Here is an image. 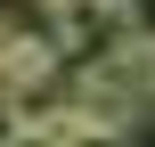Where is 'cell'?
Instances as JSON below:
<instances>
[{
  "instance_id": "6",
  "label": "cell",
  "mask_w": 155,
  "mask_h": 147,
  "mask_svg": "<svg viewBox=\"0 0 155 147\" xmlns=\"http://www.w3.org/2000/svg\"><path fill=\"white\" fill-rule=\"evenodd\" d=\"M123 8H131V25H139V33H155V0H123Z\"/></svg>"
},
{
  "instance_id": "3",
  "label": "cell",
  "mask_w": 155,
  "mask_h": 147,
  "mask_svg": "<svg viewBox=\"0 0 155 147\" xmlns=\"http://www.w3.org/2000/svg\"><path fill=\"white\" fill-rule=\"evenodd\" d=\"M49 74H57V41H49V33H16L8 57H0V82H8V90H41Z\"/></svg>"
},
{
  "instance_id": "2",
  "label": "cell",
  "mask_w": 155,
  "mask_h": 147,
  "mask_svg": "<svg viewBox=\"0 0 155 147\" xmlns=\"http://www.w3.org/2000/svg\"><path fill=\"white\" fill-rule=\"evenodd\" d=\"M65 106L82 115V131H90V139H123V131H131V115H139V98H131V90H123V74H106V65H90V74L65 90Z\"/></svg>"
},
{
  "instance_id": "5",
  "label": "cell",
  "mask_w": 155,
  "mask_h": 147,
  "mask_svg": "<svg viewBox=\"0 0 155 147\" xmlns=\"http://www.w3.org/2000/svg\"><path fill=\"white\" fill-rule=\"evenodd\" d=\"M25 131H33V106H25V90H8V82H0V147H16Z\"/></svg>"
},
{
  "instance_id": "4",
  "label": "cell",
  "mask_w": 155,
  "mask_h": 147,
  "mask_svg": "<svg viewBox=\"0 0 155 147\" xmlns=\"http://www.w3.org/2000/svg\"><path fill=\"white\" fill-rule=\"evenodd\" d=\"M106 74H123V90H131V98H155V33H131V41H123V57H114Z\"/></svg>"
},
{
  "instance_id": "1",
  "label": "cell",
  "mask_w": 155,
  "mask_h": 147,
  "mask_svg": "<svg viewBox=\"0 0 155 147\" xmlns=\"http://www.w3.org/2000/svg\"><path fill=\"white\" fill-rule=\"evenodd\" d=\"M131 33H139V25H131L123 0H57V8H49V41H57V57L82 65V74H90V65H114Z\"/></svg>"
},
{
  "instance_id": "8",
  "label": "cell",
  "mask_w": 155,
  "mask_h": 147,
  "mask_svg": "<svg viewBox=\"0 0 155 147\" xmlns=\"http://www.w3.org/2000/svg\"><path fill=\"white\" fill-rule=\"evenodd\" d=\"M82 147H123V139H82Z\"/></svg>"
},
{
  "instance_id": "7",
  "label": "cell",
  "mask_w": 155,
  "mask_h": 147,
  "mask_svg": "<svg viewBox=\"0 0 155 147\" xmlns=\"http://www.w3.org/2000/svg\"><path fill=\"white\" fill-rule=\"evenodd\" d=\"M8 41H16V25H8V16H0V57H8Z\"/></svg>"
}]
</instances>
